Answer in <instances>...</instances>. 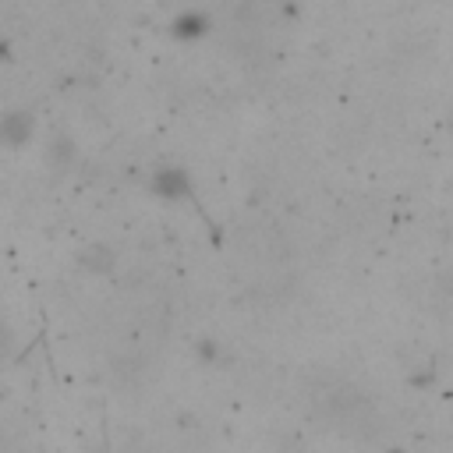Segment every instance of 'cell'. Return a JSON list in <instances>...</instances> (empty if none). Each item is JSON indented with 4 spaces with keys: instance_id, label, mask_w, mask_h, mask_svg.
Wrapping results in <instances>:
<instances>
[{
    "instance_id": "6da1fadb",
    "label": "cell",
    "mask_w": 453,
    "mask_h": 453,
    "mask_svg": "<svg viewBox=\"0 0 453 453\" xmlns=\"http://www.w3.org/2000/svg\"><path fill=\"white\" fill-rule=\"evenodd\" d=\"M311 393H315L311 400H315V403H326V407H329L326 414H329L333 421H343V428H350V425H354L357 418H365V411H368V400H365L357 389H350L347 382H336V379H329L326 386H315Z\"/></svg>"
}]
</instances>
